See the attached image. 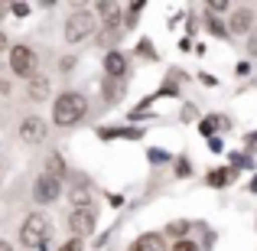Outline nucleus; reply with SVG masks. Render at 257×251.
<instances>
[{
  "mask_svg": "<svg viewBox=\"0 0 257 251\" xmlns=\"http://www.w3.org/2000/svg\"><path fill=\"white\" fill-rule=\"evenodd\" d=\"M85 111H88L85 95L65 92V95H59V101L52 105V121H56L59 127H69V124H78V121L85 118Z\"/></svg>",
  "mask_w": 257,
  "mask_h": 251,
  "instance_id": "nucleus-1",
  "label": "nucleus"
},
{
  "mask_svg": "<svg viewBox=\"0 0 257 251\" xmlns=\"http://www.w3.org/2000/svg\"><path fill=\"white\" fill-rule=\"evenodd\" d=\"M20 238H23L26 248L43 251L46 241H49V219H46V215H39V212L36 215H26L23 228H20Z\"/></svg>",
  "mask_w": 257,
  "mask_h": 251,
  "instance_id": "nucleus-2",
  "label": "nucleus"
},
{
  "mask_svg": "<svg viewBox=\"0 0 257 251\" xmlns=\"http://www.w3.org/2000/svg\"><path fill=\"white\" fill-rule=\"evenodd\" d=\"M91 33H94V10H88V7L75 10L65 20V39H69V43H82Z\"/></svg>",
  "mask_w": 257,
  "mask_h": 251,
  "instance_id": "nucleus-3",
  "label": "nucleus"
},
{
  "mask_svg": "<svg viewBox=\"0 0 257 251\" xmlns=\"http://www.w3.org/2000/svg\"><path fill=\"white\" fill-rule=\"evenodd\" d=\"M10 69L23 78H33V72H36V52L30 46H13L10 49Z\"/></svg>",
  "mask_w": 257,
  "mask_h": 251,
  "instance_id": "nucleus-4",
  "label": "nucleus"
},
{
  "mask_svg": "<svg viewBox=\"0 0 257 251\" xmlns=\"http://www.w3.org/2000/svg\"><path fill=\"white\" fill-rule=\"evenodd\" d=\"M69 228L75 232V238H85V235H91V232H94V209H91V206H88V209H72Z\"/></svg>",
  "mask_w": 257,
  "mask_h": 251,
  "instance_id": "nucleus-5",
  "label": "nucleus"
},
{
  "mask_svg": "<svg viewBox=\"0 0 257 251\" xmlns=\"http://www.w3.org/2000/svg\"><path fill=\"white\" fill-rule=\"evenodd\" d=\"M33 193H36L39 202H52V199H59V193H62V183L52 180L49 173H43V176L36 180V189H33Z\"/></svg>",
  "mask_w": 257,
  "mask_h": 251,
  "instance_id": "nucleus-6",
  "label": "nucleus"
},
{
  "mask_svg": "<svg viewBox=\"0 0 257 251\" xmlns=\"http://www.w3.org/2000/svg\"><path fill=\"white\" fill-rule=\"evenodd\" d=\"M20 137H23L26 144H39V140H46V121L43 118H26L23 127H20Z\"/></svg>",
  "mask_w": 257,
  "mask_h": 251,
  "instance_id": "nucleus-7",
  "label": "nucleus"
},
{
  "mask_svg": "<svg viewBox=\"0 0 257 251\" xmlns=\"http://www.w3.org/2000/svg\"><path fill=\"white\" fill-rule=\"evenodd\" d=\"M251 26H254V10L251 7H238L231 13V33L241 36V33H251Z\"/></svg>",
  "mask_w": 257,
  "mask_h": 251,
  "instance_id": "nucleus-8",
  "label": "nucleus"
},
{
  "mask_svg": "<svg viewBox=\"0 0 257 251\" xmlns=\"http://www.w3.org/2000/svg\"><path fill=\"white\" fill-rule=\"evenodd\" d=\"M104 72H107V78H124V72H127V59L120 56L117 49H111L104 56Z\"/></svg>",
  "mask_w": 257,
  "mask_h": 251,
  "instance_id": "nucleus-9",
  "label": "nucleus"
},
{
  "mask_svg": "<svg viewBox=\"0 0 257 251\" xmlns=\"http://www.w3.org/2000/svg\"><path fill=\"white\" fill-rule=\"evenodd\" d=\"M131 251H166V241H163V235H140L137 241H134V248Z\"/></svg>",
  "mask_w": 257,
  "mask_h": 251,
  "instance_id": "nucleus-10",
  "label": "nucleus"
},
{
  "mask_svg": "<svg viewBox=\"0 0 257 251\" xmlns=\"http://www.w3.org/2000/svg\"><path fill=\"white\" fill-rule=\"evenodd\" d=\"M46 95H49V78H46V75H33V82H30V98H33V101H46Z\"/></svg>",
  "mask_w": 257,
  "mask_h": 251,
  "instance_id": "nucleus-11",
  "label": "nucleus"
},
{
  "mask_svg": "<svg viewBox=\"0 0 257 251\" xmlns=\"http://www.w3.org/2000/svg\"><path fill=\"white\" fill-rule=\"evenodd\" d=\"M46 173H49L52 180L62 183V176H65V163H62V157H59V153H52V157L46 160Z\"/></svg>",
  "mask_w": 257,
  "mask_h": 251,
  "instance_id": "nucleus-12",
  "label": "nucleus"
},
{
  "mask_svg": "<svg viewBox=\"0 0 257 251\" xmlns=\"http://www.w3.org/2000/svg\"><path fill=\"white\" fill-rule=\"evenodd\" d=\"M88 199H91V193H88V186H72V202H75V209H88Z\"/></svg>",
  "mask_w": 257,
  "mask_h": 251,
  "instance_id": "nucleus-13",
  "label": "nucleus"
},
{
  "mask_svg": "<svg viewBox=\"0 0 257 251\" xmlns=\"http://www.w3.org/2000/svg\"><path fill=\"white\" fill-rule=\"evenodd\" d=\"M228 180H231V170H215V173H208V183H212V186H225Z\"/></svg>",
  "mask_w": 257,
  "mask_h": 251,
  "instance_id": "nucleus-14",
  "label": "nucleus"
},
{
  "mask_svg": "<svg viewBox=\"0 0 257 251\" xmlns=\"http://www.w3.org/2000/svg\"><path fill=\"white\" fill-rule=\"evenodd\" d=\"M101 92H104L107 105H114V101H117V95H120V78H114V82L107 85V88H101Z\"/></svg>",
  "mask_w": 257,
  "mask_h": 251,
  "instance_id": "nucleus-15",
  "label": "nucleus"
},
{
  "mask_svg": "<svg viewBox=\"0 0 257 251\" xmlns=\"http://www.w3.org/2000/svg\"><path fill=\"white\" fill-rule=\"evenodd\" d=\"M140 10H144V4H131V7H127V10H124V23H134Z\"/></svg>",
  "mask_w": 257,
  "mask_h": 251,
  "instance_id": "nucleus-16",
  "label": "nucleus"
},
{
  "mask_svg": "<svg viewBox=\"0 0 257 251\" xmlns=\"http://www.w3.org/2000/svg\"><path fill=\"white\" fill-rule=\"evenodd\" d=\"M208 30H212L215 36H225V33H228L225 26H221V20H215V17H208Z\"/></svg>",
  "mask_w": 257,
  "mask_h": 251,
  "instance_id": "nucleus-17",
  "label": "nucleus"
},
{
  "mask_svg": "<svg viewBox=\"0 0 257 251\" xmlns=\"http://www.w3.org/2000/svg\"><path fill=\"white\" fill-rule=\"evenodd\" d=\"M186 232H189V225H186V222H173V225H170V235H176V238H182Z\"/></svg>",
  "mask_w": 257,
  "mask_h": 251,
  "instance_id": "nucleus-18",
  "label": "nucleus"
},
{
  "mask_svg": "<svg viewBox=\"0 0 257 251\" xmlns=\"http://www.w3.org/2000/svg\"><path fill=\"white\" fill-rule=\"evenodd\" d=\"M208 10H212V13H225V10H231V4H225V0H215V4H208Z\"/></svg>",
  "mask_w": 257,
  "mask_h": 251,
  "instance_id": "nucleus-19",
  "label": "nucleus"
},
{
  "mask_svg": "<svg viewBox=\"0 0 257 251\" xmlns=\"http://www.w3.org/2000/svg\"><path fill=\"white\" fill-rule=\"evenodd\" d=\"M150 160H153V163H163V160H170V153H166V150H157V147H153V150H150Z\"/></svg>",
  "mask_w": 257,
  "mask_h": 251,
  "instance_id": "nucleus-20",
  "label": "nucleus"
},
{
  "mask_svg": "<svg viewBox=\"0 0 257 251\" xmlns=\"http://www.w3.org/2000/svg\"><path fill=\"white\" fill-rule=\"evenodd\" d=\"M59 251H82V238H72V241H65Z\"/></svg>",
  "mask_w": 257,
  "mask_h": 251,
  "instance_id": "nucleus-21",
  "label": "nucleus"
},
{
  "mask_svg": "<svg viewBox=\"0 0 257 251\" xmlns=\"http://www.w3.org/2000/svg\"><path fill=\"white\" fill-rule=\"evenodd\" d=\"M13 13H17V17H26V13H30V7H26V4H13Z\"/></svg>",
  "mask_w": 257,
  "mask_h": 251,
  "instance_id": "nucleus-22",
  "label": "nucleus"
},
{
  "mask_svg": "<svg viewBox=\"0 0 257 251\" xmlns=\"http://www.w3.org/2000/svg\"><path fill=\"white\" fill-rule=\"evenodd\" d=\"M176 251H199V248H195L192 241H179V245H176Z\"/></svg>",
  "mask_w": 257,
  "mask_h": 251,
  "instance_id": "nucleus-23",
  "label": "nucleus"
},
{
  "mask_svg": "<svg viewBox=\"0 0 257 251\" xmlns=\"http://www.w3.org/2000/svg\"><path fill=\"white\" fill-rule=\"evenodd\" d=\"M0 49H7V36H4V33H0Z\"/></svg>",
  "mask_w": 257,
  "mask_h": 251,
  "instance_id": "nucleus-24",
  "label": "nucleus"
},
{
  "mask_svg": "<svg viewBox=\"0 0 257 251\" xmlns=\"http://www.w3.org/2000/svg\"><path fill=\"white\" fill-rule=\"evenodd\" d=\"M0 251H13L10 245H7V241H0Z\"/></svg>",
  "mask_w": 257,
  "mask_h": 251,
  "instance_id": "nucleus-25",
  "label": "nucleus"
},
{
  "mask_svg": "<svg viewBox=\"0 0 257 251\" xmlns=\"http://www.w3.org/2000/svg\"><path fill=\"white\" fill-rule=\"evenodd\" d=\"M251 189H254V193H257V180H254V183H251Z\"/></svg>",
  "mask_w": 257,
  "mask_h": 251,
  "instance_id": "nucleus-26",
  "label": "nucleus"
}]
</instances>
